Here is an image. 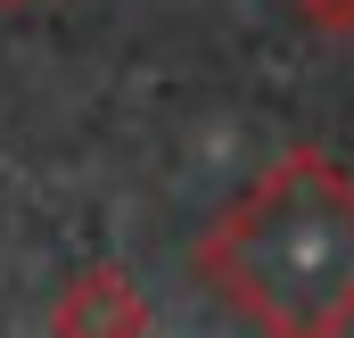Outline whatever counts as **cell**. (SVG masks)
Instances as JSON below:
<instances>
[{
	"instance_id": "1",
	"label": "cell",
	"mask_w": 354,
	"mask_h": 338,
	"mask_svg": "<svg viewBox=\"0 0 354 338\" xmlns=\"http://www.w3.org/2000/svg\"><path fill=\"white\" fill-rule=\"evenodd\" d=\"M189 272L214 305L272 338L354 330V173L322 149H280L198 240Z\"/></svg>"
},
{
	"instance_id": "2",
	"label": "cell",
	"mask_w": 354,
	"mask_h": 338,
	"mask_svg": "<svg viewBox=\"0 0 354 338\" xmlns=\"http://www.w3.org/2000/svg\"><path fill=\"white\" fill-rule=\"evenodd\" d=\"M50 330H149V305L132 297L124 264H91L66 281V297L50 305Z\"/></svg>"
},
{
	"instance_id": "3",
	"label": "cell",
	"mask_w": 354,
	"mask_h": 338,
	"mask_svg": "<svg viewBox=\"0 0 354 338\" xmlns=\"http://www.w3.org/2000/svg\"><path fill=\"white\" fill-rule=\"evenodd\" d=\"M297 17H305L313 33H330V42L354 33V0H297Z\"/></svg>"
},
{
	"instance_id": "4",
	"label": "cell",
	"mask_w": 354,
	"mask_h": 338,
	"mask_svg": "<svg viewBox=\"0 0 354 338\" xmlns=\"http://www.w3.org/2000/svg\"><path fill=\"white\" fill-rule=\"evenodd\" d=\"M0 8H25V0H0Z\"/></svg>"
}]
</instances>
